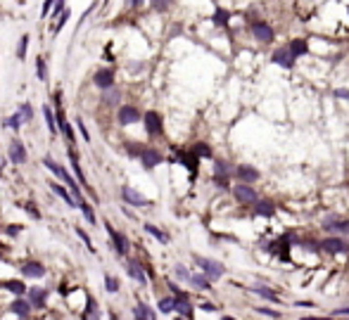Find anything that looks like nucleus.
Masks as SVG:
<instances>
[{
  "label": "nucleus",
  "mask_w": 349,
  "mask_h": 320,
  "mask_svg": "<svg viewBox=\"0 0 349 320\" xmlns=\"http://www.w3.org/2000/svg\"><path fill=\"white\" fill-rule=\"evenodd\" d=\"M195 264L202 268L209 278H214V280L223 275V266H221L219 261H212V259H204V256H195Z\"/></svg>",
  "instance_id": "f257e3e1"
},
{
  "label": "nucleus",
  "mask_w": 349,
  "mask_h": 320,
  "mask_svg": "<svg viewBox=\"0 0 349 320\" xmlns=\"http://www.w3.org/2000/svg\"><path fill=\"white\" fill-rule=\"evenodd\" d=\"M143 119H145V131L150 133V135H162L164 121H162V116H159L157 112H147Z\"/></svg>",
  "instance_id": "f03ea898"
},
{
  "label": "nucleus",
  "mask_w": 349,
  "mask_h": 320,
  "mask_svg": "<svg viewBox=\"0 0 349 320\" xmlns=\"http://www.w3.org/2000/svg\"><path fill=\"white\" fill-rule=\"evenodd\" d=\"M93 83H95V86H97L100 90L114 88V69H100V71H95V76H93Z\"/></svg>",
  "instance_id": "7ed1b4c3"
},
{
  "label": "nucleus",
  "mask_w": 349,
  "mask_h": 320,
  "mask_svg": "<svg viewBox=\"0 0 349 320\" xmlns=\"http://www.w3.org/2000/svg\"><path fill=\"white\" fill-rule=\"evenodd\" d=\"M121 199L126 204H131V207H150V199L143 197L138 190H133V188H124L121 190Z\"/></svg>",
  "instance_id": "20e7f679"
},
{
  "label": "nucleus",
  "mask_w": 349,
  "mask_h": 320,
  "mask_svg": "<svg viewBox=\"0 0 349 320\" xmlns=\"http://www.w3.org/2000/svg\"><path fill=\"white\" fill-rule=\"evenodd\" d=\"M116 119H119V124L121 126H131V124H138L140 121V112L136 109V107L131 105H124L119 109V114H116Z\"/></svg>",
  "instance_id": "39448f33"
},
{
  "label": "nucleus",
  "mask_w": 349,
  "mask_h": 320,
  "mask_svg": "<svg viewBox=\"0 0 349 320\" xmlns=\"http://www.w3.org/2000/svg\"><path fill=\"white\" fill-rule=\"evenodd\" d=\"M233 195H235V199L242 202V204H257V192H254L247 183L235 185V188H233Z\"/></svg>",
  "instance_id": "423d86ee"
},
{
  "label": "nucleus",
  "mask_w": 349,
  "mask_h": 320,
  "mask_svg": "<svg viewBox=\"0 0 349 320\" xmlns=\"http://www.w3.org/2000/svg\"><path fill=\"white\" fill-rule=\"evenodd\" d=\"M140 161H143V166L150 171V169L159 166V164L164 161V157H162L157 150H152V147H143V152H140Z\"/></svg>",
  "instance_id": "0eeeda50"
},
{
  "label": "nucleus",
  "mask_w": 349,
  "mask_h": 320,
  "mask_svg": "<svg viewBox=\"0 0 349 320\" xmlns=\"http://www.w3.org/2000/svg\"><path fill=\"white\" fill-rule=\"evenodd\" d=\"M69 161H72V169H74V173H76V180L83 185V190H88V192H91L93 199H97V197H95V192L91 190V183L86 180L83 171H81V164H78V157H76V152H74V150H69Z\"/></svg>",
  "instance_id": "6e6552de"
},
{
  "label": "nucleus",
  "mask_w": 349,
  "mask_h": 320,
  "mask_svg": "<svg viewBox=\"0 0 349 320\" xmlns=\"http://www.w3.org/2000/svg\"><path fill=\"white\" fill-rule=\"evenodd\" d=\"M250 31H252V34H254V38H257V40H261V43L273 40V29H271L266 21H254V24L250 26Z\"/></svg>",
  "instance_id": "1a4fd4ad"
},
{
  "label": "nucleus",
  "mask_w": 349,
  "mask_h": 320,
  "mask_svg": "<svg viewBox=\"0 0 349 320\" xmlns=\"http://www.w3.org/2000/svg\"><path fill=\"white\" fill-rule=\"evenodd\" d=\"M26 159H29V157H26V147H24V142L15 138V140L10 142V161L19 166V164H26Z\"/></svg>",
  "instance_id": "9d476101"
},
{
  "label": "nucleus",
  "mask_w": 349,
  "mask_h": 320,
  "mask_svg": "<svg viewBox=\"0 0 349 320\" xmlns=\"http://www.w3.org/2000/svg\"><path fill=\"white\" fill-rule=\"evenodd\" d=\"M107 235H110V237H112V242H114V249H116V251H119V254L124 256V254L129 251V240H126V237H124L121 232H116V230H114V228H112L110 223H107Z\"/></svg>",
  "instance_id": "9b49d317"
},
{
  "label": "nucleus",
  "mask_w": 349,
  "mask_h": 320,
  "mask_svg": "<svg viewBox=\"0 0 349 320\" xmlns=\"http://www.w3.org/2000/svg\"><path fill=\"white\" fill-rule=\"evenodd\" d=\"M197 159H200V157H197L193 150H190V152H178V161L183 164L193 176H197Z\"/></svg>",
  "instance_id": "f8f14e48"
},
{
  "label": "nucleus",
  "mask_w": 349,
  "mask_h": 320,
  "mask_svg": "<svg viewBox=\"0 0 349 320\" xmlns=\"http://www.w3.org/2000/svg\"><path fill=\"white\" fill-rule=\"evenodd\" d=\"M126 273H129L133 280H138L140 284H145V282H147L145 273H143V266H140L138 261H133V259H129V261H126Z\"/></svg>",
  "instance_id": "ddd939ff"
},
{
  "label": "nucleus",
  "mask_w": 349,
  "mask_h": 320,
  "mask_svg": "<svg viewBox=\"0 0 349 320\" xmlns=\"http://www.w3.org/2000/svg\"><path fill=\"white\" fill-rule=\"evenodd\" d=\"M273 62H276V64H280V67H285V69H290V67L294 64V55L290 53V48L278 50V53L273 55Z\"/></svg>",
  "instance_id": "4468645a"
},
{
  "label": "nucleus",
  "mask_w": 349,
  "mask_h": 320,
  "mask_svg": "<svg viewBox=\"0 0 349 320\" xmlns=\"http://www.w3.org/2000/svg\"><path fill=\"white\" fill-rule=\"evenodd\" d=\"M21 273H24L26 278H43V275H45V268L40 266L38 261H29V264L21 266Z\"/></svg>",
  "instance_id": "2eb2a0df"
},
{
  "label": "nucleus",
  "mask_w": 349,
  "mask_h": 320,
  "mask_svg": "<svg viewBox=\"0 0 349 320\" xmlns=\"http://www.w3.org/2000/svg\"><path fill=\"white\" fill-rule=\"evenodd\" d=\"M235 176H238L242 183H254V180L259 178V171L254 169V166H238Z\"/></svg>",
  "instance_id": "dca6fc26"
},
{
  "label": "nucleus",
  "mask_w": 349,
  "mask_h": 320,
  "mask_svg": "<svg viewBox=\"0 0 349 320\" xmlns=\"http://www.w3.org/2000/svg\"><path fill=\"white\" fill-rule=\"evenodd\" d=\"M176 311L183 316V318H190L193 316V306H190V301H188V297L185 294H176Z\"/></svg>",
  "instance_id": "f3484780"
},
{
  "label": "nucleus",
  "mask_w": 349,
  "mask_h": 320,
  "mask_svg": "<svg viewBox=\"0 0 349 320\" xmlns=\"http://www.w3.org/2000/svg\"><path fill=\"white\" fill-rule=\"evenodd\" d=\"M29 299H31V303H34L36 308H40V306H45L48 292H45V289H40V287H31V289H29Z\"/></svg>",
  "instance_id": "a211bd4d"
},
{
  "label": "nucleus",
  "mask_w": 349,
  "mask_h": 320,
  "mask_svg": "<svg viewBox=\"0 0 349 320\" xmlns=\"http://www.w3.org/2000/svg\"><path fill=\"white\" fill-rule=\"evenodd\" d=\"M43 116H45V124H48V128H50V133L55 135V133H59V124H57V114H53V109H50V105H43Z\"/></svg>",
  "instance_id": "6ab92c4d"
},
{
  "label": "nucleus",
  "mask_w": 349,
  "mask_h": 320,
  "mask_svg": "<svg viewBox=\"0 0 349 320\" xmlns=\"http://www.w3.org/2000/svg\"><path fill=\"white\" fill-rule=\"evenodd\" d=\"M53 192H55L57 197H62V199H64V202H67V204H69V207H78V202H76V199H74V195L72 192H69V190H67V188H64V185H59V183H55V185H53Z\"/></svg>",
  "instance_id": "aec40b11"
},
{
  "label": "nucleus",
  "mask_w": 349,
  "mask_h": 320,
  "mask_svg": "<svg viewBox=\"0 0 349 320\" xmlns=\"http://www.w3.org/2000/svg\"><path fill=\"white\" fill-rule=\"evenodd\" d=\"M326 230H330V232H347V235H349V221L328 218V221H326Z\"/></svg>",
  "instance_id": "412c9836"
},
{
  "label": "nucleus",
  "mask_w": 349,
  "mask_h": 320,
  "mask_svg": "<svg viewBox=\"0 0 349 320\" xmlns=\"http://www.w3.org/2000/svg\"><path fill=\"white\" fill-rule=\"evenodd\" d=\"M321 247L326 249V251H335V254H337V251H347V245H345L342 240H337V237H328Z\"/></svg>",
  "instance_id": "4be33fe9"
},
{
  "label": "nucleus",
  "mask_w": 349,
  "mask_h": 320,
  "mask_svg": "<svg viewBox=\"0 0 349 320\" xmlns=\"http://www.w3.org/2000/svg\"><path fill=\"white\" fill-rule=\"evenodd\" d=\"M136 320H155V313L147 303H138L136 306Z\"/></svg>",
  "instance_id": "5701e85b"
},
{
  "label": "nucleus",
  "mask_w": 349,
  "mask_h": 320,
  "mask_svg": "<svg viewBox=\"0 0 349 320\" xmlns=\"http://www.w3.org/2000/svg\"><path fill=\"white\" fill-rule=\"evenodd\" d=\"M12 311L17 313L19 318H26V316L31 313V303H26V301H21V299H17V301L12 303Z\"/></svg>",
  "instance_id": "b1692460"
},
{
  "label": "nucleus",
  "mask_w": 349,
  "mask_h": 320,
  "mask_svg": "<svg viewBox=\"0 0 349 320\" xmlns=\"http://www.w3.org/2000/svg\"><path fill=\"white\" fill-rule=\"evenodd\" d=\"M288 48H290V53H292L294 57H302V55L309 50V48H307V43H304V40H299V38H297V40H292Z\"/></svg>",
  "instance_id": "393cba45"
},
{
  "label": "nucleus",
  "mask_w": 349,
  "mask_h": 320,
  "mask_svg": "<svg viewBox=\"0 0 349 320\" xmlns=\"http://www.w3.org/2000/svg\"><path fill=\"white\" fill-rule=\"evenodd\" d=\"M78 209L83 211V218H86L91 226H95V223H97V218H95V211L91 209V204H88V202H81V204H78Z\"/></svg>",
  "instance_id": "a878e982"
},
{
  "label": "nucleus",
  "mask_w": 349,
  "mask_h": 320,
  "mask_svg": "<svg viewBox=\"0 0 349 320\" xmlns=\"http://www.w3.org/2000/svg\"><path fill=\"white\" fill-rule=\"evenodd\" d=\"M257 213L259 216H266V218H271L276 209H273V204L271 202H257Z\"/></svg>",
  "instance_id": "bb28decb"
},
{
  "label": "nucleus",
  "mask_w": 349,
  "mask_h": 320,
  "mask_svg": "<svg viewBox=\"0 0 349 320\" xmlns=\"http://www.w3.org/2000/svg\"><path fill=\"white\" fill-rule=\"evenodd\" d=\"M2 287L10 289V292H15V294H24L26 292V287H24L21 280H7V282H2Z\"/></svg>",
  "instance_id": "cd10ccee"
},
{
  "label": "nucleus",
  "mask_w": 349,
  "mask_h": 320,
  "mask_svg": "<svg viewBox=\"0 0 349 320\" xmlns=\"http://www.w3.org/2000/svg\"><path fill=\"white\" fill-rule=\"evenodd\" d=\"M29 38L31 36L24 34L19 38V45H17V59H26V48H29Z\"/></svg>",
  "instance_id": "c85d7f7f"
},
{
  "label": "nucleus",
  "mask_w": 349,
  "mask_h": 320,
  "mask_svg": "<svg viewBox=\"0 0 349 320\" xmlns=\"http://www.w3.org/2000/svg\"><path fill=\"white\" fill-rule=\"evenodd\" d=\"M145 230L150 232L152 237H157L159 242H164V245H166V242H169V235H166V232H162V230H159V228H157V226H150V223H147V226H145Z\"/></svg>",
  "instance_id": "c756f323"
},
{
  "label": "nucleus",
  "mask_w": 349,
  "mask_h": 320,
  "mask_svg": "<svg viewBox=\"0 0 349 320\" xmlns=\"http://www.w3.org/2000/svg\"><path fill=\"white\" fill-rule=\"evenodd\" d=\"M190 282L195 284L197 289H209V275H193Z\"/></svg>",
  "instance_id": "7c9ffc66"
},
{
  "label": "nucleus",
  "mask_w": 349,
  "mask_h": 320,
  "mask_svg": "<svg viewBox=\"0 0 349 320\" xmlns=\"http://www.w3.org/2000/svg\"><path fill=\"white\" fill-rule=\"evenodd\" d=\"M36 76H38V81H45V78H48V69H45L43 57H36Z\"/></svg>",
  "instance_id": "2f4dec72"
},
{
  "label": "nucleus",
  "mask_w": 349,
  "mask_h": 320,
  "mask_svg": "<svg viewBox=\"0 0 349 320\" xmlns=\"http://www.w3.org/2000/svg\"><path fill=\"white\" fill-rule=\"evenodd\" d=\"M105 105H116L119 102V90L116 88H110V90H105Z\"/></svg>",
  "instance_id": "473e14b6"
},
{
  "label": "nucleus",
  "mask_w": 349,
  "mask_h": 320,
  "mask_svg": "<svg viewBox=\"0 0 349 320\" xmlns=\"http://www.w3.org/2000/svg\"><path fill=\"white\" fill-rule=\"evenodd\" d=\"M69 17H72V12H69V10H64V12H62V15L57 17V24H55V36L59 34L62 29H64V24L69 21Z\"/></svg>",
  "instance_id": "72a5a7b5"
},
{
  "label": "nucleus",
  "mask_w": 349,
  "mask_h": 320,
  "mask_svg": "<svg viewBox=\"0 0 349 320\" xmlns=\"http://www.w3.org/2000/svg\"><path fill=\"white\" fill-rule=\"evenodd\" d=\"M21 124H24V116H21V112H15V114L7 119V126H10V128H15V131H17Z\"/></svg>",
  "instance_id": "f704fd0d"
},
{
  "label": "nucleus",
  "mask_w": 349,
  "mask_h": 320,
  "mask_svg": "<svg viewBox=\"0 0 349 320\" xmlns=\"http://www.w3.org/2000/svg\"><path fill=\"white\" fill-rule=\"evenodd\" d=\"M228 17H231V15H228L226 10H216V12H214V24L223 26V24H228Z\"/></svg>",
  "instance_id": "c9c22d12"
},
{
  "label": "nucleus",
  "mask_w": 349,
  "mask_h": 320,
  "mask_svg": "<svg viewBox=\"0 0 349 320\" xmlns=\"http://www.w3.org/2000/svg\"><path fill=\"white\" fill-rule=\"evenodd\" d=\"M105 289L107 292H116L119 289V280L114 275H105Z\"/></svg>",
  "instance_id": "e433bc0d"
},
{
  "label": "nucleus",
  "mask_w": 349,
  "mask_h": 320,
  "mask_svg": "<svg viewBox=\"0 0 349 320\" xmlns=\"http://www.w3.org/2000/svg\"><path fill=\"white\" fill-rule=\"evenodd\" d=\"M174 308H176V301H174V299H162V301H159V311H162V313H171Z\"/></svg>",
  "instance_id": "4c0bfd02"
},
{
  "label": "nucleus",
  "mask_w": 349,
  "mask_h": 320,
  "mask_svg": "<svg viewBox=\"0 0 349 320\" xmlns=\"http://www.w3.org/2000/svg\"><path fill=\"white\" fill-rule=\"evenodd\" d=\"M19 112H21L24 121H31V119H34V109H31V105H29V102H24V105L19 107Z\"/></svg>",
  "instance_id": "58836bf2"
},
{
  "label": "nucleus",
  "mask_w": 349,
  "mask_h": 320,
  "mask_svg": "<svg viewBox=\"0 0 349 320\" xmlns=\"http://www.w3.org/2000/svg\"><path fill=\"white\" fill-rule=\"evenodd\" d=\"M193 152H195L197 157H212V150H209L207 145H202V142H200V145H195V147H193Z\"/></svg>",
  "instance_id": "ea45409f"
},
{
  "label": "nucleus",
  "mask_w": 349,
  "mask_h": 320,
  "mask_svg": "<svg viewBox=\"0 0 349 320\" xmlns=\"http://www.w3.org/2000/svg\"><path fill=\"white\" fill-rule=\"evenodd\" d=\"M254 292H259V294H261L264 299H271V301H276V303H278V297L273 294V292H271V289H266V287H254Z\"/></svg>",
  "instance_id": "a19ab883"
},
{
  "label": "nucleus",
  "mask_w": 349,
  "mask_h": 320,
  "mask_svg": "<svg viewBox=\"0 0 349 320\" xmlns=\"http://www.w3.org/2000/svg\"><path fill=\"white\" fill-rule=\"evenodd\" d=\"M169 5H171V0H152V7H155L157 12H166Z\"/></svg>",
  "instance_id": "79ce46f5"
},
{
  "label": "nucleus",
  "mask_w": 349,
  "mask_h": 320,
  "mask_svg": "<svg viewBox=\"0 0 349 320\" xmlns=\"http://www.w3.org/2000/svg\"><path fill=\"white\" fill-rule=\"evenodd\" d=\"M76 235H78V237H81V240L86 242V247L91 249V251H95V247H93V242H91V237L86 235V230H83V228H76Z\"/></svg>",
  "instance_id": "37998d69"
},
{
  "label": "nucleus",
  "mask_w": 349,
  "mask_h": 320,
  "mask_svg": "<svg viewBox=\"0 0 349 320\" xmlns=\"http://www.w3.org/2000/svg\"><path fill=\"white\" fill-rule=\"evenodd\" d=\"M24 209H26V213H29V216H34V218H40V211H38V207L36 204H34V202H29V204H26V207H24Z\"/></svg>",
  "instance_id": "c03bdc74"
},
{
  "label": "nucleus",
  "mask_w": 349,
  "mask_h": 320,
  "mask_svg": "<svg viewBox=\"0 0 349 320\" xmlns=\"http://www.w3.org/2000/svg\"><path fill=\"white\" fill-rule=\"evenodd\" d=\"M5 232H7L10 237H17L19 232H21V226H19V223H12V226H7V228H5Z\"/></svg>",
  "instance_id": "a18cd8bd"
},
{
  "label": "nucleus",
  "mask_w": 349,
  "mask_h": 320,
  "mask_svg": "<svg viewBox=\"0 0 349 320\" xmlns=\"http://www.w3.org/2000/svg\"><path fill=\"white\" fill-rule=\"evenodd\" d=\"M62 12H64V0H57V2H55V7H53V19H55V17H59Z\"/></svg>",
  "instance_id": "49530a36"
},
{
  "label": "nucleus",
  "mask_w": 349,
  "mask_h": 320,
  "mask_svg": "<svg viewBox=\"0 0 349 320\" xmlns=\"http://www.w3.org/2000/svg\"><path fill=\"white\" fill-rule=\"evenodd\" d=\"M176 275H178L181 280H190V278H193V275H190V273H188L183 266H176Z\"/></svg>",
  "instance_id": "de8ad7c7"
},
{
  "label": "nucleus",
  "mask_w": 349,
  "mask_h": 320,
  "mask_svg": "<svg viewBox=\"0 0 349 320\" xmlns=\"http://www.w3.org/2000/svg\"><path fill=\"white\" fill-rule=\"evenodd\" d=\"M57 0H43V17H48V12H50V7H55Z\"/></svg>",
  "instance_id": "09e8293b"
},
{
  "label": "nucleus",
  "mask_w": 349,
  "mask_h": 320,
  "mask_svg": "<svg viewBox=\"0 0 349 320\" xmlns=\"http://www.w3.org/2000/svg\"><path fill=\"white\" fill-rule=\"evenodd\" d=\"M76 124H78V131H81V133H83V140H88V142H91V133H88V131H86V124H83V121H81V119H78V121H76Z\"/></svg>",
  "instance_id": "8fccbe9b"
},
{
  "label": "nucleus",
  "mask_w": 349,
  "mask_h": 320,
  "mask_svg": "<svg viewBox=\"0 0 349 320\" xmlns=\"http://www.w3.org/2000/svg\"><path fill=\"white\" fill-rule=\"evenodd\" d=\"M335 95H337V97H342V100H349V90H345V88L335 90Z\"/></svg>",
  "instance_id": "3c124183"
},
{
  "label": "nucleus",
  "mask_w": 349,
  "mask_h": 320,
  "mask_svg": "<svg viewBox=\"0 0 349 320\" xmlns=\"http://www.w3.org/2000/svg\"><path fill=\"white\" fill-rule=\"evenodd\" d=\"M261 313H266V316H271V318H278V311H271V308H261Z\"/></svg>",
  "instance_id": "603ef678"
},
{
  "label": "nucleus",
  "mask_w": 349,
  "mask_h": 320,
  "mask_svg": "<svg viewBox=\"0 0 349 320\" xmlns=\"http://www.w3.org/2000/svg\"><path fill=\"white\" fill-rule=\"evenodd\" d=\"M337 313H342V316H345V313H349V306H347V308H340Z\"/></svg>",
  "instance_id": "864d4df0"
},
{
  "label": "nucleus",
  "mask_w": 349,
  "mask_h": 320,
  "mask_svg": "<svg viewBox=\"0 0 349 320\" xmlns=\"http://www.w3.org/2000/svg\"><path fill=\"white\" fill-rule=\"evenodd\" d=\"M304 320H328V318H304Z\"/></svg>",
  "instance_id": "5fc2aeb1"
},
{
  "label": "nucleus",
  "mask_w": 349,
  "mask_h": 320,
  "mask_svg": "<svg viewBox=\"0 0 349 320\" xmlns=\"http://www.w3.org/2000/svg\"><path fill=\"white\" fill-rule=\"evenodd\" d=\"M131 2H133V5H138V2H143V0H131Z\"/></svg>",
  "instance_id": "6e6d98bb"
},
{
  "label": "nucleus",
  "mask_w": 349,
  "mask_h": 320,
  "mask_svg": "<svg viewBox=\"0 0 349 320\" xmlns=\"http://www.w3.org/2000/svg\"><path fill=\"white\" fill-rule=\"evenodd\" d=\"M223 320H235V318H223Z\"/></svg>",
  "instance_id": "4d7b16f0"
},
{
  "label": "nucleus",
  "mask_w": 349,
  "mask_h": 320,
  "mask_svg": "<svg viewBox=\"0 0 349 320\" xmlns=\"http://www.w3.org/2000/svg\"><path fill=\"white\" fill-rule=\"evenodd\" d=\"M176 320H185V318H176Z\"/></svg>",
  "instance_id": "13d9d810"
}]
</instances>
